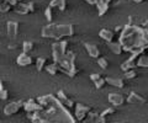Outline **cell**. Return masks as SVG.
I'll return each mask as SVG.
<instances>
[{"label":"cell","mask_w":148,"mask_h":123,"mask_svg":"<svg viewBox=\"0 0 148 123\" xmlns=\"http://www.w3.org/2000/svg\"><path fill=\"white\" fill-rule=\"evenodd\" d=\"M75 116H77L78 120H80V121L85 116V110H84V107L80 106V105H78V106H77V113H75Z\"/></svg>","instance_id":"2e32d148"},{"label":"cell","mask_w":148,"mask_h":123,"mask_svg":"<svg viewBox=\"0 0 148 123\" xmlns=\"http://www.w3.org/2000/svg\"><path fill=\"white\" fill-rule=\"evenodd\" d=\"M17 47V46L16 44H14V43H10V44H9V48H10V49H14V48H16Z\"/></svg>","instance_id":"484cf974"},{"label":"cell","mask_w":148,"mask_h":123,"mask_svg":"<svg viewBox=\"0 0 148 123\" xmlns=\"http://www.w3.org/2000/svg\"><path fill=\"white\" fill-rule=\"evenodd\" d=\"M17 64L20 65V67H27V65H30L32 64V62H34V59H32V57L30 56V54H27V53H21L20 56L17 57Z\"/></svg>","instance_id":"5b68a950"},{"label":"cell","mask_w":148,"mask_h":123,"mask_svg":"<svg viewBox=\"0 0 148 123\" xmlns=\"http://www.w3.org/2000/svg\"><path fill=\"white\" fill-rule=\"evenodd\" d=\"M57 96H58V99L61 100V101H62L64 105H67L68 107H72V106H73V101H72V100H69V99L66 96V94H64L62 90H59V91H58Z\"/></svg>","instance_id":"ba28073f"},{"label":"cell","mask_w":148,"mask_h":123,"mask_svg":"<svg viewBox=\"0 0 148 123\" xmlns=\"http://www.w3.org/2000/svg\"><path fill=\"white\" fill-rule=\"evenodd\" d=\"M42 106L37 103L35 100H29V101L24 102V110L27 112V113H36V112H40L42 110Z\"/></svg>","instance_id":"7a4b0ae2"},{"label":"cell","mask_w":148,"mask_h":123,"mask_svg":"<svg viewBox=\"0 0 148 123\" xmlns=\"http://www.w3.org/2000/svg\"><path fill=\"white\" fill-rule=\"evenodd\" d=\"M45 64H46V58H37L36 60V68L38 71H42L45 69Z\"/></svg>","instance_id":"5bb4252c"},{"label":"cell","mask_w":148,"mask_h":123,"mask_svg":"<svg viewBox=\"0 0 148 123\" xmlns=\"http://www.w3.org/2000/svg\"><path fill=\"white\" fill-rule=\"evenodd\" d=\"M17 32H18V24L15 21H9L8 25H6L8 37L10 39H15L17 37Z\"/></svg>","instance_id":"3957f363"},{"label":"cell","mask_w":148,"mask_h":123,"mask_svg":"<svg viewBox=\"0 0 148 123\" xmlns=\"http://www.w3.org/2000/svg\"><path fill=\"white\" fill-rule=\"evenodd\" d=\"M9 99V92L6 89L4 90H0V100H3V101H5V100Z\"/></svg>","instance_id":"ffe728a7"},{"label":"cell","mask_w":148,"mask_h":123,"mask_svg":"<svg viewBox=\"0 0 148 123\" xmlns=\"http://www.w3.org/2000/svg\"><path fill=\"white\" fill-rule=\"evenodd\" d=\"M24 107V102L22 101H14L8 103L5 107H4V115L5 116H12L16 115V113Z\"/></svg>","instance_id":"6da1fadb"},{"label":"cell","mask_w":148,"mask_h":123,"mask_svg":"<svg viewBox=\"0 0 148 123\" xmlns=\"http://www.w3.org/2000/svg\"><path fill=\"white\" fill-rule=\"evenodd\" d=\"M100 37L104 38L105 41H108V42H110V41L114 38V33L109 30H101L100 31Z\"/></svg>","instance_id":"9c48e42d"},{"label":"cell","mask_w":148,"mask_h":123,"mask_svg":"<svg viewBox=\"0 0 148 123\" xmlns=\"http://www.w3.org/2000/svg\"><path fill=\"white\" fill-rule=\"evenodd\" d=\"M45 15H46V19L47 21H52V7L48 6L47 9L45 10Z\"/></svg>","instance_id":"d6986e66"},{"label":"cell","mask_w":148,"mask_h":123,"mask_svg":"<svg viewBox=\"0 0 148 123\" xmlns=\"http://www.w3.org/2000/svg\"><path fill=\"white\" fill-rule=\"evenodd\" d=\"M135 76H136V71H133V70H130V71H127L126 74H125V78H127V79L135 78Z\"/></svg>","instance_id":"603a6c76"},{"label":"cell","mask_w":148,"mask_h":123,"mask_svg":"<svg viewBox=\"0 0 148 123\" xmlns=\"http://www.w3.org/2000/svg\"><path fill=\"white\" fill-rule=\"evenodd\" d=\"M105 83H106V81H105V79H103V78H99L98 80H95V81H94V84H95V86H96V89H100Z\"/></svg>","instance_id":"44dd1931"},{"label":"cell","mask_w":148,"mask_h":123,"mask_svg":"<svg viewBox=\"0 0 148 123\" xmlns=\"http://www.w3.org/2000/svg\"><path fill=\"white\" fill-rule=\"evenodd\" d=\"M46 70H47L51 75H56L57 74V71H58V65L56 64V63H53V64H49L46 67Z\"/></svg>","instance_id":"9a60e30c"},{"label":"cell","mask_w":148,"mask_h":123,"mask_svg":"<svg viewBox=\"0 0 148 123\" xmlns=\"http://www.w3.org/2000/svg\"><path fill=\"white\" fill-rule=\"evenodd\" d=\"M146 63H148V58L147 57H143L140 59V62H138V65L140 67H147Z\"/></svg>","instance_id":"7402d4cb"},{"label":"cell","mask_w":148,"mask_h":123,"mask_svg":"<svg viewBox=\"0 0 148 123\" xmlns=\"http://www.w3.org/2000/svg\"><path fill=\"white\" fill-rule=\"evenodd\" d=\"M98 63H99V67L101 68V69H106V68L109 67V64H108V60H106L105 58H99Z\"/></svg>","instance_id":"ac0fdd59"},{"label":"cell","mask_w":148,"mask_h":123,"mask_svg":"<svg viewBox=\"0 0 148 123\" xmlns=\"http://www.w3.org/2000/svg\"><path fill=\"white\" fill-rule=\"evenodd\" d=\"M4 89H5V86L3 84V80H0V90H4Z\"/></svg>","instance_id":"4316f807"},{"label":"cell","mask_w":148,"mask_h":123,"mask_svg":"<svg viewBox=\"0 0 148 123\" xmlns=\"http://www.w3.org/2000/svg\"><path fill=\"white\" fill-rule=\"evenodd\" d=\"M12 10V6L9 5L5 0H0V12H9Z\"/></svg>","instance_id":"8fae6325"},{"label":"cell","mask_w":148,"mask_h":123,"mask_svg":"<svg viewBox=\"0 0 148 123\" xmlns=\"http://www.w3.org/2000/svg\"><path fill=\"white\" fill-rule=\"evenodd\" d=\"M35 47V44L30 42V41H26V42H24V44H22V49H24V53H31L32 52V49H34Z\"/></svg>","instance_id":"7c38bea8"},{"label":"cell","mask_w":148,"mask_h":123,"mask_svg":"<svg viewBox=\"0 0 148 123\" xmlns=\"http://www.w3.org/2000/svg\"><path fill=\"white\" fill-rule=\"evenodd\" d=\"M110 48L112 49V51H115V53H120L121 52V49H120L119 47H117V44H115V43H110Z\"/></svg>","instance_id":"cb8c5ba5"},{"label":"cell","mask_w":148,"mask_h":123,"mask_svg":"<svg viewBox=\"0 0 148 123\" xmlns=\"http://www.w3.org/2000/svg\"><path fill=\"white\" fill-rule=\"evenodd\" d=\"M85 48L88 53H89V56L92 57V58H98L99 57V49L98 47H95V46H92L90 43H85Z\"/></svg>","instance_id":"52a82bcc"},{"label":"cell","mask_w":148,"mask_h":123,"mask_svg":"<svg viewBox=\"0 0 148 123\" xmlns=\"http://www.w3.org/2000/svg\"><path fill=\"white\" fill-rule=\"evenodd\" d=\"M109 101L112 105H115V106H119V105H121L123 102V97L121 96V95H119V94H110Z\"/></svg>","instance_id":"8992f818"},{"label":"cell","mask_w":148,"mask_h":123,"mask_svg":"<svg viewBox=\"0 0 148 123\" xmlns=\"http://www.w3.org/2000/svg\"><path fill=\"white\" fill-rule=\"evenodd\" d=\"M51 7H54V6H58L61 10H64L66 9V0H52L49 4Z\"/></svg>","instance_id":"30bf717a"},{"label":"cell","mask_w":148,"mask_h":123,"mask_svg":"<svg viewBox=\"0 0 148 123\" xmlns=\"http://www.w3.org/2000/svg\"><path fill=\"white\" fill-rule=\"evenodd\" d=\"M15 11L17 14H21V15H27V14H31L35 11V6L32 3L29 4H17L15 6Z\"/></svg>","instance_id":"277c9868"},{"label":"cell","mask_w":148,"mask_h":123,"mask_svg":"<svg viewBox=\"0 0 148 123\" xmlns=\"http://www.w3.org/2000/svg\"><path fill=\"white\" fill-rule=\"evenodd\" d=\"M106 83H110L111 85H114V86H117V88H122L123 86V83H122V80H120V79H111V78H106L105 79Z\"/></svg>","instance_id":"4fadbf2b"},{"label":"cell","mask_w":148,"mask_h":123,"mask_svg":"<svg viewBox=\"0 0 148 123\" xmlns=\"http://www.w3.org/2000/svg\"><path fill=\"white\" fill-rule=\"evenodd\" d=\"M5 1L9 4V5H11V6H16V5H17V1H16V0H5Z\"/></svg>","instance_id":"d4e9b609"},{"label":"cell","mask_w":148,"mask_h":123,"mask_svg":"<svg viewBox=\"0 0 148 123\" xmlns=\"http://www.w3.org/2000/svg\"><path fill=\"white\" fill-rule=\"evenodd\" d=\"M16 1H21V0H16Z\"/></svg>","instance_id":"83f0119b"},{"label":"cell","mask_w":148,"mask_h":123,"mask_svg":"<svg viewBox=\"0 0 148 123\" xmlns=\"http://www.w3.org/2000/svg\"><path fill=\"white\" fill-rule=\"evenodd\" d=\"M137 100L138 101H145V99H141L137 94L132 92L131 95H130V97H128V102H135V101H137Z\"/></svg>","instance_id":"e0dca14e"}]
</instances>
